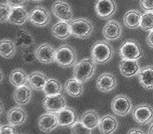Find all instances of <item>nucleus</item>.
I'll use <instances>...</instances> for the list:
<instances>
[{"label": "nucleus", "instance_id": "nucleus-25", "mask_svg": "<svg viewBox=\"0 0 153 134\" xmlns=\"http://www.w3.org/2000/svg\"><path fill=\"white\" fill-rule=\"evenodd\" d=\"M65 91L73 98H79L83 93L82 82L76 80V78L68 79L65 84Z\"/></svg>", "mask_w": 153, "mask_h": 134}, {"label": "nucleus", "instance_id": "nucleus-28", "mask_svg": "<svg viewBox=\"0 0 153 134\" xmlns=\"http://www.w3.org/2000/svg\"><path fill=\"white\" fill-rule=\"evenodd\" d=\"M28 77L25 70L22 69H15L10 74V84L16 88L26 85L28 83Z\"/></svg>", "mask_w": 153, "mask_h": 134}, {"label": "nucleus", "instance_id": "nucleus-27", "mask_svg": "<svg viewBox=\"0 0 153 134\" xmlns=\"http://www.w3.org/2000/svg\"><path fill=\"white\" fill-rule=\"evenodd\" d=\"M29 19V14L24 7H12L9 21L15 25H24Z\"/></svg>", "mask_w": 153, "mask_h": 134}, {"label": "nucleus", "instance_id": "nucleus-7", "mask_svg": "<svg viewBox=\"0 0 153 134\" xmlns=\"http://www.w3.org/2000/svg\"><path fill=\"white\" fill-rule=\"evenodd\" d=\"M29 21L36 26L44 27L49 24L51 21V14L46 7L36 6L30 11Z\"/></svg>", "mask_w": 153, "mask_h": 134}, {"label": "nucleus", "instance_id": "nucleus-39", "mask_svg": "<svg viewBox=\"0 0 153 134\" xmlns=\"http://www.w3.org/2000/svg\"><path fill=\"white\" fill-rule=\"evenodd\" d=\"M147 44L150 48L153 49V30H152V31H150L149 35L147 37Z\"/></svg>", "mask_w": 153, "mask_h": 134}, {"label": "nucleus", "instance_id": "nucleus-14", "mask_svg": "<svg viewBox=\"0 0 153 134\" xmlns=\"http://www.w3.org/2000/svg\"><path fill=\"white\" fill-rule=\"evenodd\" d=\"M37 124H38V129L43 132H51L59 126L56 114L49 113V112L47 114L42 115L38 118Z\"/></svg>", "mask_w": 153, "mask_h": 134}, {"label": "nucleus", "instance_id": "nucleus-18", "mask_svg": "<svg viewBox=\"0 0 153 134\" xmlns=\"http://www.w3.org/2000/svg\"><path fill=\"white\" fill-rule=\"evenodd\" d=\"M7 122L13 126H20L22 125L27 119V114L26 112L22 107H14L10 109L7 113Z\"/></svg>", "mask_w": 153, "mask_h": 134}, {"label": "nucleus", "instance_id": "nucleus-23", "mask_svg": "<svg viewBox=\"0 0 153 134\" xmlns=\"http://www.w3.org/2000/svg\"><path fill=\"white\" fill-rule=\"evenodd\" d=\"M15 44L18 48H28L34 46L35 44V38L31 35V33L28 32L26 29L22 28L18 30L16 34V40Z\"/></svg>", "mask_w": 153, "mask_h": 134}, {"label": "nucleus", "instance_id": "nucleus-41", "mask_svg": "<svg viewBox=\"0 0 153 134\" xmlns=\"http://www.w3.org/2000/svg\"><path fill=\"white\" fill-rule=\"evenodd\" d=\"M148 134H153V123H152V124L150 125V127H149Z\"/></svg>", "mask_w": 153, "mask_h": 134}, {"label": "nucleus", "instance_id": "nucleus-40", "mask_svg": "<svg viewBox=\"0 0 153 134\" xmlns=\"http://www.w3.org/2000/svg\"><path fill=\"white\" fill-rule=\"evenodd\" d=\"M128 134H145V133L140 130H131L128 132Z\"/></svg>", "mask_w": 153, "mask_h": 134}, {"label": "nucleus", "instance_id": "nucleus-37", "mask_svg": "<svg viewBox=\"0 0 153 134\" xmlns=\"http://www.w3.org/2000/svg\"><path fill=\"white\" fill-rule=\"evenodd\" d=\"M140 7L145 11H153V0H140Z\"/></svg>", "mask_w": 153, "mask_h": 134}, {"label": "nucleus", "instance_id": "nucleus-11", "mask_svg": "<svg viewBox=\"0 0 153 134\" xmlns=\"http://www.w3.org/2000/svg\"><path fill=\"white\" fill-rule=\"evenodd\" d=\"M56 50L51 44L42 43L36 48V56L38 62L42 63H51L55 62Z\"/></svg>", "mask_w": 153, "mask_h": 134}, {"label": "nucleus", "instance_id": "nucleus-3", "mask_svg": "<svg viewBox=\"0 0 153 134\" xmlns=\"http://www.w3.org/2000/svg\"><path fill=\"white\" fill-rule=\"evenodd\" d=\"M78 54L69 45H63L56 49L55 63L62 67H70L76 63Z\"/></svg>", "mask_w": 153, "mask_h": 134}, {"label": "nucleus", "instance_id": "nucleus-32", "mask_svg": "<svg viewBox=\"0 0 153 134\" xmlns=\"http://www.w3.org/2000/svg\"><path fill=\"white\" fill-rule=\"evenodd\" d=\"M140 27L144 31H152L153 30V11H147L142 15Z\"/></svg>", "mask_w": 153, "mask_h": 134}, {"label": "nucleus", "instance_id": "nucleus-42", "mask_svg": "<svg viewBox=\"0 0 153 134\" xmlns=\"http://www.w3.org/2000/svg\"><path fill=\"white\" fill-rule=\"evenodd\" d=\"M32 1H35V2H37V1H42V0H32Z\"/></svg>", "mask_w": 153, "mask_h": 134}, {"label": "nucleus", "instance_id": "nucleus-29", "mask_svg": "<svg viewBox=\"0 0 153 134\" xmlns=\"http://www.w3.org/2000/svg\"><path fill=\"white\" fill-rule=\"evenodd\" d=\"M79 120L86 127H88V128L91 130L94 129L95 127H98L99 123H100V118H99L98 114L94 110L86 111L85 113L81 116Z\"/></svg>", "mask_w": 153, "mask_h": 134}, {"label": "nucleus", "instance_id": "nucleus-10", "mask_svg": "<svg viewBox=\"0 0 153 134\" xmlns=\"http://www.w3.org/2000/svg\"><path fill=\"white\" fill-rule=\"evenodd\" d=\"M94 10L97 16L101 19H108L117 10V4L115 0H96Z\"/></svg>", "mask_w": 153, "mask_h": 134}, {"label": "nucleus", "instance_id": "nucleus-30", "mask_svg": "<svg viewBox=\"0 0 153 134\" xmlns=\"http://www.w3.org/2000/svg\"><path fill=\"white\" fill-rule=\"evenodd\" d=\"M16 44L10 39H2L0 42V54L3 58L10 59L16 53Z\"/></svg>", "mask_w": 153, "mask_h": 134}, {"label": "nucleus", "instance_id": "nucleus-12", "mask_svg": "<svg viewBox=\"0 0 153 134\" xmlns=\"http://www.w3.org/2000/svg\"><path fill=\"white\" fill-rule=\"evenodd\" d=\"M132 115L135 122L141 125H145L152 120L153 109L149 104H140L134 109Z\"/></svg>", "mask_w": 153, "mask_h": 134}, {"label": "nucleus", "instance_id": "nucleus-17", "mask_svg": "<svg viewBox=\"0 0 153 134\" xmlns=\"http://www.w3.org/2000/svg\"><path fill=\"white\" fill-rule=\"evenodd\" d=\"M103 35L106 40H116L121 35L120 24L115 20H110L103 28Z\"/></svg>", "mask_w": 153, "mask_h": 134}, {"label": "nucleus", "instance_id": "nucleus-31", "mask_svg": "<svg viewBox=\"0 0 153 134\" xmlns=\"http://www.w3.org/2000/svg\"><path fill=\"white\" fill-rule=\"evenodd\" d=\"M63 91V87L61 83L56 79H48L47 83H46L43 92L46 96H52V95H57V94H62Z\"/></svg>", "mask_w": 153, "mask_h": 134}, {"label": "nucleus", "instance_id": "nucleus-13", "mask_svg": "<svg viewBox=\"0 0 153 134\" xmlns=\"http://www.w3.org/2000/svg\"><path fill=\"white\" fill-rule=\"evenodd\" d=\"M58 118L59 126L67 128V127H72L76 121H78V115L74 109L70 107H65L63 110L56 114Z\"/></svg>", "mask_w": 153, "mask_h": 134}, {"label": "nucleus", "instance_id": "nucleus-2", "mask_svg": "<svg viewBox=\"0 0 153 134\" xmlns=\"http://www.w3.org/2000/svg\"><path fill=\"white\" fill-rule=\"evenodd\" d=\"M95 70V63L91 58L81 60L74 65L73 77L80 82H85L91 77Z\"/></svg>", "mask_w": 153, "mask_h": 134}, {"label": "nucleus", "instance_id": "nucleus-33", "mask_svg": "<svg viewBox=\"0 0 153 134\" xmlns=\"http://www.w3.org/2000/svg\"><path fill=\"white\" fill-rule=\"evenodd\" d=\"M71 134H93L91 129L88 128L80 120L76 121L72 127H70Z\"/></svg>", "mask_w": 153, "mask_h": 134}, {"label": "nucleus", "instance_id": "nucleus-38", "mask_svg": "<svg viewBox=\"0 0 153 134\" xmlns=\"http://www.w3.org/2000/svg\"><path fill=\"white\" fill-rule=\"evenodd\" d=\"M7 4H9L11 7H24L28 0H7Z\"/></svg>", "mask_w": 153, "mask_h": 134}, {"label": "nucleus", "instance_id": "nucleus-36", "mask_svg": "<svg viewBox=\"0 0 153 134\" xmlns=\"http://www.w3.org/2000/svg\"><path fill=\"white\" fill-rule=\"evenodd\" d=\"M13 125H2L0 129V134H18Z\"/></svg>", "mask_w": 153, "mask_h": 134}, {"label": "nucleus", "instance_id": "nucleus-22", "mask_svg": "<svg viewBox=\"0 0 153 134\" xmlns=\"http://www.w3.org/2000/svg\"><path fill=\"white\" fill-rule=\"evenodd\" d=\"M51 34L53 36L58 39H63V40L67 39L70 36V35H72L69 22L60 21L59 22H57V24H55L52 26Z\"/></svg>", "mask_w": 153, "mask_h": 134}, {"label": "nucleus", "instance_id": "nucleus-34", "mask_svg": "<svg viewBox=\"0 0 153 134\" xmlns=\"http://www.w3.org/2000/svg\"><path fill=\"white\" fill-rule=\"evenodd\" d=\"M22 58L24 60V62L26 63H32L36 60V49L34 48V46L28 47V48H25V50L22 52Z\"/></svg>", "mask_w": 153, "mask_h": 134}, {"label": "nucleus", "instance_id": "nucleus-35", "mask_svg": "<svg viewBox=\"0 0 153 134\" xmlns=\"http://www.w3.org/2000/svg\"><path fill=\"white\" fill-rule=\"evenodd\" d=\"M12 7L9 4H1L0 6V11H1V22H5L9 21L10 16Z\"/></svg>", "mask_w": 153, "mask_h": 134}, {"label": "nucleus", "instance_id": "nucleus-16", "mask_svg": "<svg viewBox=\"0 0 153 134\" xmlns=\"http://www.w3.org/2000/svg\"><path fill=\"white\" fill-rule=\"evenodd\" d=\"M121 74L125 77H132L138 74L140 71L139 64L134 60H121L119 64Z\"/></svg>", "mask_w": 153, "mask_h": 134}, {"label": "nucleus", "instance_id": "nucleus-8", "mask_svg": "<svg viewBox=\"0 0 153 134\" xmlns=\"http://www.w3.org/2000/svg\"><path fill=\"white\" fill-rule=\"evenodd\" d=\"M52 14L60 21L70 22L73 18V12L71 7L64 0H57L51 7Z\"/></svg>", "mask_w": 153, "mask_h": 134}, {"label": "nucleus", "instance_id": "nucleus-19", "mask_svg": "<svg viewBox=\"0 0 153 134\" xmlns=\"http://www.w3.org/2000/svg\"><path fill=\"white\" fill-rule=\"evenodd\" d=\"M32 97L31 88L25 85L16 88V91L13 93V99L18 105L25 106L30 102Z\"/></svg>", "mask_w": 153, "mask_h": 134}, {"label": "nucleus", "instance_id": "nucleus-5", "mask_svg": "<svg viewBox=\"0 0 153 134\" xmlns=\"http://www.w3.org/2000/svg\"><path fill=\"white\" fill-rule=\"evenodd\" d=\"M119 53L122 60H134L136 61L143 56V50L138 43L128 39L121 44L119 49Z\"/></svg>", "mask_w": 153, "mask_h": 134}, {"label": "nucleus", "instance_id": "nucleus-1", "mask_svg": "<svg viewBox=\"0 0 153 134\" xmlns=\"http://www.w3.org/2000/svg\"><path fill=\"white\" fill-rule=\"evenodd\" d=\"M113 56V49L106 41H98L94 43L91 50V58L95 63L104 64L108 63Z\"/></svg>", "mask_w": 153, "mask_h": 134}, {"label": "nucleus", "instance_id": "nucleus-26", "mask_svg": "<svg viewBox=\"0 0 153 134\" xmlns=\"http://www.w3.org/2000/svg\"><path fill=\"white\" fill-rule=\"evenodd\" d=\"M142 13L136 10H131L125 13L123 17L124 25L129 29H135L140 26Z\"/></svg>", "mask_w": 153, "mask_h": 134}, {"label": "nucleus", "instance_id": "nucleus-9", "mask_svg": "<svg viewBox=\"0 0 153 134\" xmlns=\"http://www.w3.org/2000/svg\"><path fill=\"white\" fill-rule=\"evenodd\" d=\"M132 109V102L128 97L124 95L116 96L111 102L112 112L119 116H124L130 113Z\"/></svg>", "mask_w": 153, "mask_h": 134}, {"label": "nucleus", "instance_id": "nucleus-21", "mask_svg": "<svg viewBox=\"0 0 153 134\" xmlns=\"http://www.w3.org/2000/svg\"><path fill=\"white\" fill-rule=\"evenodd\" d=\"M118 121L113 116H105L100 119L98 129L102 134H112L118 128Z\"/></svg>", "mask_w": 153, "mask_h": 134}, {"label": "nucleus", "instance_id": "nucleus-6", "mask_svg": "<svg viewBox=\"0 0 153 134\" xmlns=\"http://www.w3.org/2000/svg\"><path fill=\"white\" fill-rule=\"evenodd\" d=\"M43 107L49 113L57 114L66 107V101L63 94L46 96L43 100Z\"/></svg>", "mask_w": 153, "mask_h": 134}, {"label": "nucleus", "instance_id": "nucleus-4", "mask_svg": "<svg viewBox=\"0 0 153 134\" xmlns=\"http://www.w3.org/2000/svg\"><path fill=\"white\" fill-rule=\"evenodd\" d=\"M69 24L72 35L78 37V38H86L94 32L93 22L87 19L79 18L72 20L69 22Z\"/></svg>", "mask_w": 153, "mask_h": 134}, {"label": "nucleus", "instance_id": "nucleus-15", "mask_svg": "<svg viewBox=\"0 0 153 134\" xmlns=\"http://www.w3.org/2000/svg\"><path fill=\"white\" fill-rule=\"evenodd\" d=\"M117 80L110 73H104L96 80V88L102 92L111 91L116 88Z\"/></svg>", "mask_w": 153, "mask_h": 134}, {"label": "nucleus", "instance_id": "nucleus-20", "mask_svg": "<svg viewBox=\"0 0 153 134\" xmlns=\"http://www.w3.org/2000/svg\"><path fill=\"white\" fill-rule=\"evenodd\" d=\"M137 77L141 86L145 89H153V66L147 65L143 67Z\"/></svg>", "mask_w": 153, "mask_h": 134}, {"label": "nucleus", "instance_id": "nucleus-24", "mask_svg": "<svg viewBox=\"0 0 153 134\" xmlns=\"http://www.w3.org/2000/svg\"><path fill=\"white\" fill-rule=\"evenodd\" d=\"M47 77L41 72H33L28 77V85L35 91H43V88L47 83Z\"/></svg>", "mask_w": 153, "mask_h": 134}]
</instances>
